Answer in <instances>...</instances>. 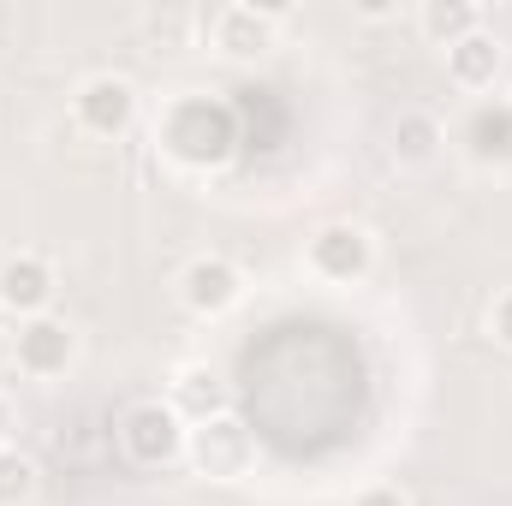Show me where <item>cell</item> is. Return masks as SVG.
<instances>
[{"label":"cell","mask_w":512,"mask_h":506,"mask_svg":"<svg viewBox=\"0 0 512 506\" xmlns=\"http://www.w3.org/2000/svg\"><path fill=\"white\" fill-rule=\"evenodd\" d=\"M239 143V120L221 108V102H203V96H185L167 108L161 120V149L179 161V167H221Z\"/></svg>","instance_id":"6da1fadb"},{"label":"cell","mask_w":512,"mask_h":506,"mask_svg":"<svg viewBox=\"0 0 512 506\" xmlns=\"http://www.w3.org/2000/svg\"><path fill=\"white\" fill-rule=\"evenodd\" d=\"M185 441H191V423L167 399H137L120 417V447H126L131 465H143V471H161V465L185 459Z\"/></svg>","instance_id":"7a4b0ae2"},{"label":"cell","mask_w":512,"mask_h":506,"mask_svg":"<svg viewBox=\"0 0 512 506\" xmlns=\"http://www.w3.org/2000/svg\"><path fill=\"white\" fill-rule=\"evenodd\" d=\"M185 459H191L197 477H209V483H239L256 465V435L233 417V411H221V417H209V423H191Z\"/></svg>","instance_id":"3957f363"},{"label":"cell","mask_w":512,"mask_h":506,"mask_svg":"<svg viewBox=\"0 0 512 506\" xmlns=\"http://www.w3.org/2000/svg\"><path fill=\"white\" fill-rule=\"evenodd\" d=\"M304 262H310L316 280H328V286H352V280L370 274V262H376V239H370L364 227H352V221H328V227L310 233Z\"/></svg>","instance_id":"277c9868"},{"label":"cell","mask_w":512,"mask_h":506,"mask_svg":"<svg viewBox=\"0 0 512 506\" xmlns=\"http://www.w3.org/2000/svg\"><path fill=\"white\" fill-rule=\"evenodd\" d=\"M72 114H78V126L90 131V137H120L137 120V90H131L120 72H96V78L78 84Z\"/></svg>","instance_id":"5b68a950"},{"label":"cell","mask_w":512,"mask_h":506,"mask_svg":"<svg viewBox=\"0 0 512 506\" xmlns=\"http://www.w3.org/2000/svg\"><path fill=\"white\" fill-rule=\"evenodd\" d=\"M179 298H185L191 316H227V310L245 298V274H239L227 256H197V262H185V274H179Z\"/></svg>","instance_id":"8992f818"},{"label":"cell","mask_w":512,"mask_h":506,"mask_svg":"<svg viewBox=\"0 0 512 506\" xmlns=\"http://www.w3.org/2000/svg\"><path fill=\"white\" fill-rule=\"evenodd\" d=\"M274 30H280V6H221L209 18V42L227 60H256L262 48H274Z\"/></svg>","instance_id":"52a82bcc"},{"label":"cell","mask_w":512,"mask_h":506,"mask_svg":"<svg viewBox=\"0 0 512 506\" xmlns=\"http://www.w3.org/2000/svg\"><path fill=\"white\" fill-rule=\"evenodd\" d=\"M48 304H54V268L30 251L6 256L0 262V310L30 322V316H48Z\"/></svg>","instance_id":"ba28073f"},{"label":"cell","mask_w":512,"mask_h":506,"mask_svg":"<svg viewBox=\"0 0 512 506\" xmlns=\"http://www.w3.org/2000/svg\"><path fill=\"white\" fill-rule=\"evenodd\" d=\"M72 352H78V340H72V328L60 322V316H30V322H18V370L24 376H66V364H72Z\"/></svg>","instance_id":"9c48e42d"},{"label":"cell","mask_w":512,"mask_h":506,"mask_svg":"<svg viewBox=\"0 0 512 506\" xmlns=\"http://www.w3.org/2000/svg\"><path fill=\"white\" fill-rule=\"evenodd\" d=\"M459 149L477 167H512V102H477L459 126Z\"/></svg>","instance_id":"30bf717a"},{"label":"cell","mask_w":512,"mask_h":506,"mask_svg":"<svg viewBox=\"0 0 512 506\" xmlns=\"http://www.w3.org/2000/svg\"><path fill=\"white\" fill-rule=\"evenodd\" d=\"M501 66H507V48H501V36H489V30H471L465 42L447 48V78H453L459 90H495Z\"/></svg>","instance_id":"8fae6325"},{"label":"cell","mask_w":512,"mask_h":506,"mask_svg":"<svg viewBox=\"0 0 512 506\" xmlns=\"http://www.w3.org/2000/svg\"><path fill=\"white\" fill-rule=\"evenodd\" d=\"M167 405L185 417V423H209V417H221L227 411V381L215 376L209 364H185L173 387H167Z\"/></svg>","instance_id":"7c38bea8"},{"label":"cell","mask_w":512,"mask_h":506,"mask_svg":"<svg viewBox=\"0 0 512 506\" xmlns=\"http://www.w3.org/2000/svg\"><path fill=\"white\" fill-rule=\"evenodd\" d=\"M441 143H447V131H441L435 114H423V108H411V114H399V120H393V161H405V167L435 161V155H441Z\"/></svg>","instance_id":"4fadbf2b"},{"label":"cell","mask_w":512,"mask_h":506,"mask_svg":"<svg viewBox=\"0 0 512 506\" xmlns=\"http://www.w3.org/2000/svg\"><path fill=\"white\" fill-rule=\"evenodd\" d=\"M417 24H423L429 42L453 48V42H465L471 30H483V6H477V0H429V6L417 12Z\"/></svg>","instance_id":"5bb4252c"},{"label":"cell","mask_w":512,"mask_h":506,"mask_svg":"<svg viewBox=\"0 0 512 506\" xmlns=\"http://www.w3.org/2000/svg\"><path fill=\"white\" fill-rule=\"evenodd\" d=\"M36 483H42L36 459L18 453V447H6V453H0V506H30L36 501Z\"/></svg>","instance_id":"9a60e30c"},{"label":"cell","mask_w":512,"mask_h":506,"mask_svg":"<svg viewBox=\"0 0 512 506\" xmlns=\"http://www.w3.org/2000/svg\"><path fill=\"white\" fill-rule=\"evenodd\" d=\"M489 334H495V346L512 352V292H501V298L489 304Z\"/></svg>","instance_id":"2e32d148"},{"label":"cell","mask_w":512,"mask_h":506,"mask_svg":"<svg viewBox=\"0 0 512 506\" xmlns=\"http://www.w3.org/2000/svg\"><path fill=\"white\" fill-rule=\"evenodd\" d=\"M352 506H411V501H405L393 483H376V489H364V495H358Z\"/></svg>","instance_id":"e0dca14e"},{"label":"cell","mask_w":512,"mask_h":506,"mask_svg":"<svg viewBox=\"0 0 512 506\" xmlns=\"http://www.w3.org/2000/svg\"><path fill=\"white\" fill-rule=\"evenodd\" d=\"M6 435H12V411H6V399H0V453H6Z\"/></svg>","instance_id":"ac0fdd59"}]
</instances>
